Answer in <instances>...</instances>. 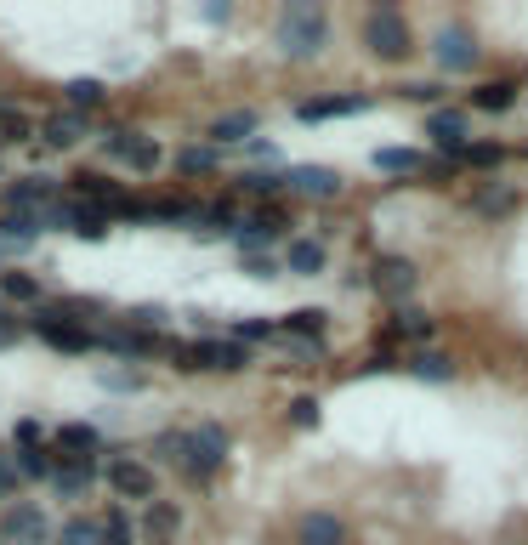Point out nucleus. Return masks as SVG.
Here are the masks:
<instances>
[{"label": "nucleus", "instance_id": "nucleus-1", "mask_svg": "<svg viewBox=\"0 0 528 545\" xmlns=\"http://www.w3.org/2000/svg\"><path fill=\"white\" fill-rule=\"evenodd\" d=\"M324 40H330V23H324L318 6H290L279 18V52L284 57H318Z\"/></svg>", "mask_w": 528, "mask_h": 545}, {"label": "nucleus", "instance_id": "nucleus-2", "mask_svg": "<svg viewBox=\"0 0 528 545\" xmlns=\"http://www.w3.org/2000/svg\"><path fill=\"white\" fill-rule=\"evenodd\" d=\"M364 46H370L375 57H387V63H398V57H409V29L398 12H370V23H364Z\"/></svg>", "mask_w": 528, "mask_h": 545}, {"label": "nucleus", "instance_id": "nucleus-3", "mask_svg": "<svg viewBox=\"0 0 528 545\" xmlns=\"http://www.w3.org/2000/svg\"><path fill=\"white\" fill-rule=\"evenodd\" d=\"M228 460V432L222 426H199V432H188V477H211L216 466Z\"/></svg>", "mask_w": 528, "mask_h": 545}, {"label": "nucleus", "instance_id": "nucleus-4", "mask_svg": "<svg viewBox=\"0 0 528 545\" xmlns=\"http://www.w3.org/2000/svg\"><path fill=\"white\" fill-rule=\"evenodd\" d=\"M52 205H63V199H57V182H52V176H23V182H12V188H6V211L46 216Z\"/></svg>", "mask_w": 528, "mask_h": 545}, {"label": "nucleus", "instance_id": "nucleus-5", "mask_svg": "<svg viewBox=\"0 0 528 545\" xmlns=\"http://www.w3.org/2000/svg\"><path fill=\"white\" fill-rule=\"evenodd\" d=\"M415 262H404V256H381V262L370 267V284L381 290V296H392V301H404L409 290H415Z\"/></svg>", "mask_w": 528, "mask_h": 545}, {"label": "nucleus", "instance_id": "nucleus-6", "mask_svg": "<svg viewBox=\"0 0 528 545\" xmlns=\"http://www.w3.org/2000/svg\"><path fill=\"white\" fill-rule=\"evenodd\" d=\"M432 57H438L443 69H472L477 63V40L449 23V29H438V40H432Z\"/></svg>", "mask_w": 528, "mask_h": 545}, {"label": "nucleus", "instance_id": "nucleus-7", "mask_svg": "<svg viewBox=\"0 0 528 545\" xmlns=\"http://www.w3.org/2000/svg\"><path fill=\"white\" fill-rule=\"evenodd\" d=\"M103 148H108L114 159H125V165H137V171H154V165H159V142L131 137V131H108Z\"/></svg>", "mask_w": 528, "mask_h": 545}, {"label": "nucleus", "instance_id": "nucleus-8", "mask_svg": "<svg viewBox=\"0 0 528 545\" xmlns=\"http://www.w3.org/2000/svg\"><path fill=\"white\" fill-rule=\"evenodd\" d=\"M284 188H290V194L330 199V194H341V176L324 171V165H290V171H284Z\"/></svg>", "mask_w": 528, "mask_h": 545}, {"label": "nucleus", "instance_id": "nucleus-9", "mask_svg": "<svg viewBox=\"0 0 528 545\" xmlns=\"http://www.w3.org/2000/svg\"><path fill=\"white\" fill-rule=\"evenodd\" d=\"M35 330L46 335L57 352H86V347H97V335H91V330H80V324H69V318H52V313H40Z\"/></svg>", "mask_w": 528, "mask_h": 545}, {"label": "nucleus", "instance_id": "nucleus-10", "mask_svg": "<svg viewBox=\"0 0 528 545\" xmlns=\"http://www.w3.org/2000/svg\"><path fill=\"white\" fill-rule=\"evenodd\" d=\"M108 483H114V494H125V500H148V494H154V472L137 466V460H114V466H108Z\"/></svg>", "mask_w": 528, "mask_h": 545}, {"label": "nucleus", "instance_id": "nucleus-11", "mask_svg": "<svg viewBox=\"0 0 528 545\" xmlns=\"http://www.w3.org/2000/svg\"><path fill=\"white\" fill-rule=\"evenodd\" d=\"M0 534H6V540H23V545H46L52 528H46V517H40L35 506H12L6 511V523H0Z\"/></svg>", "mask_w": 528, "mask_h": 545}, {"label": "nucleus", "instance_id": "nucleus-12", "mask_svg": "<svg viewBox=\"0 0 528 545\" xmlns=\"http://www.w3.org/2000/svg\"><path fill=\"white\" fill-rule=\"evenodd\" d=\"M301 545H341L347 540V528H341V517H330V511H313V517H301Z\"/></svg>", "mask_w": 528, "mask_h": 545}, {"label": "nucleus", "instance_id": "nucleus-13", "mask_svg": "<svg viewBox=\"0 0 528 545\" xmlns=\"http://www.w3.org/2000/svg\"><path fill=\"white\" fill-rule=\"evenodd\" d=\"M284 267L301 273V279H307V273H324V245H318V239H290V245H284Z\"/></svg>", "mask_w": 528, "mask_h": 545}, {"label": "nucleus", "instance_id": "nucleus-14", "mask_svg": "<svg viewBox=\"0 0 528 545\" xmlns=\"http://www.w3.org/2000/svg\"><path fill=\"white\" fill-rule=\"evenodd\" d=\"M279 228H284L279 216H256V222H239V228H233V239H239V250H245V256H262V245Z\"/></svg>", "mask_w": 528, "mask_h": 545}, {"label": "nucleus", "instance_id": "nucleus-15", "mask_svg": "<svg viewBox=\"0 0 528 545\" xmlns=\"http://www.w3.org/2000/svg\"><path fill=\"white\" fill-rule=\"evenodd\" d=\"M426 137L438 142V148H449V154H466V120H460V114H432V120H426Z\"/></svg>", "mask_w": 528, "mask_h": 545}, {"label": "nucleus", "instance_id": "nucleus-16", "mask_svg": "<svg viewBox=\"0 0 528 545\" xmlns=\"http://www.w3.org/2000/svg\"><path fill=\"white\" fill-rule=\"evenodd\" d=\"M40 228H46L40 216H29V211H6V216H0V245H18V250H23Z\"/></svg>", "mask_w": 528, "mask_h": 545}, {"label": "nucleus", "instance_id": "nucleus-17", "mask_svg": "<svg viewBox=\"0 0 528 545\" xmlns=\"http://www.w3.org/2000/svg\"><path fill=\"white\" fill-rule=\"evenodd\" d=\"M211 137L216 142H256V114H250V108H239V114H222V120L211 125Z\"/></svg>", "mask_w": 528, "mask_h": 545}, {"label": "nucleus", "instance_id": "nucleus-18", "mask_svg": "<svg viewBox=\"0 0 528 545\" xmlns=\"http://www.w3.org/2000/svg\"><path fill=\"white\" fill-rule=\"evenodd\" d=\"M97 347H108V352H131V358H148V352H154V335H137V330H103V335H97Z\"/></svg>", "mask_w": 528, "mask_h": 545}, {"label": "nucleus", "instance_id": "nucleus-19", "mask_svg": "<svg viewBox=\"0 0 528 545\" xmlns=\"http://www.w3.org/2000/svg\"><path fill=\"white\" fill-rule=\"evenodd\" d=\"M80 131H86V120H80V114H52V120H46V142H52V148H74V142H80Z\"/></svg>", "mask_w": 528, "mask_h": 545}, {"label": "nucleus", "instance_id": "nucleus-20", "mask_svg": "<svg viewBox=\"0 0 528 545\" xmlns=\"http://www.w3.org/2000/svg\"><path fill=\"white\" fill-rule=\"evenodd\" d=\"M52 483H57V494H69V500H74V494H86V483H91V460H74V455H69V466H57Z\"/></svg>", "mask_w": 528, "mask_h": 545}, {"label": "nucleus", "instance_id": "nucleus-21", "mask_svg": "<svg viewBox=\"0 0 528 545\" xmlns=\"http://www.w3.org/2000/svg\"><path fill=\"white\" fill-rule=\"evenodd\" d=\"M364 97H324V103H301V120H330V114H358Z\"/></svg>", "mask_w": 528, "mask_h": 545}, {"label": "nucleus", "instance_id": "nucleus-22", "mask_svg": "<svg viewBox=\"0 0 528 545\" xmlns=\"http://www.w3.org/2000/svg\"><path fill=\"white\" fill-rule=\"evenodd\" d=\"M142 534H148L154 545H165L176 534V506H154L148 517H142Z\"/></svg>", "mask_w": 528, "mask_h": 545}, {"label": "nucleus", "instance_id": "nucleus-23", "mask_svg": "<svg viewBox=\"0 0 528 545\" xmlns=\"http://www.w3.org/2000/svg\"><path fill=\"white\" fill-rule=\"evenodd\" d=\"M57 443H63V449H74V460H91L97 432H91V426H57Z\"/></svg>", "mask_w": 528, "mask_h": 545}, {"label": "nucleus", "instance_id": "nucleus-24", "mask_svg": "<svg viewBox=\"0 0 528 545\" xmlns=\"http://www.w3.org/2000/svg\"><path fill=\"white\" fill-rule=\"evenodd\" d=\"M211 358H216V370H245L250 347L245 341H211Z\"/></svg>", "mask_w": 528, "mask_h": 545}, {"label": "nucleus", "instance_id": "nucleus-25", "mask_svg": "<svg viewBox=\"0 0 528 545\" xmlns=\"http://www.w3.org/2000/svg\"><path fill=\"white\" fill-rule=\"evenodd\" d=\"M409 370H415V375H426V381H455V364H449L443 352H421V358H415Z\"/></svg>", "mask_w": 528, "mask_h": 545}, {"label": "nucleus", "instance_id": "nucleus-26", "mask_svg": "<svg viewBox=\"0 0 528 545\" xmlns=\"http://www.w3.org/2000/svg\"><path fill=\"white\" fill-rule=\"evenodd\" d=\"M176 370H216L211 341H194V347H176Z\"/></svg>", "mask_w": 528, "mask_h": 545}, {"label": "nucleus", "instance_id": "nucleus-27", "mask_svg": "<svg viewBox=\"0 0 528 545\" xmlns=\"http://www.w3.org/2000/svg\"><path fill=\"white\" fill-rule=\"evenodd\" d=\"M63 97H69L74 114H80V108H97V103H103V86H97V80H69V86H63Z\"/></svg>", "mask_w": 528, "mask_h": 545}, {"label": "nucleus", "instance_id": "nucleus-28", "mask_svg": "<svg viewBox=\"0 0 528 545\" xmlns=\"http://www.w3.org/2000/svg\"><path fill=\"white\" fill-rule=\"evenodd\" d=\"M392 335H409V341H432V318H426V313H398V318H392Z\"/></svg>", "mask_w": 528, "mask_h": 545}, {"label": "nucleus", "instance_id": "nucleus-29", "mask_svg": "<svg viewBox=\"0 0 528 545\" xmlns=\"http://www.w3.org/2000/svg\"><path fill=\"white\" fill-rule=\"evenodd\" d=\"M63 545H103V523H86V517L63 523Z\"/></svg>", "mask_w": 528, "mask_h": 545}, {"label": "nucleus", "instance_id": "nucleus-30", "mask_svg": "<svg viewBox=\"0 0 528 545\" xmlns=\"http://www.w3.org/2000/svg\"><path fill=\"white\" fill-rule=\"evenodd\" d=\"M284 330H290V335H307V341H313V335L324 330V313H318V307H301V313L284 318Z\"/></svg>", "mask_w": 528, "mask_h": 545}, {"label": "nucleus", "instance_id": "nucleus-31", "mask_svg": "<svg viewBox=\"0 0 528 545\" xmlns=\"http://www.w3.org/2000/svg\"><path fill=\"white\" fill-rule=\"evenodd\" d=\"M375 165H381V171H415V165H421V154H415V148H381V154H375Z\"/></svg>", "mask_w": 528, "mask_h": 545}, {"label": "nucleus", "instance_id": "nucleus-32", "mask_svg": "<svg viewBox=\"0 0 528 545\" xmlns=\"http://www.w3.org/2000/svg\"><path fill=\"white\" fill-rule=\"evenodd\" d=\"M18 466H23V477H57V466L46 460V449H18Z\"/></svg>", "mask_w": 528, "mask_h": 545}, {"label": "nucleus", "instance_id": "nucleus-33", "mask_svg": "<svg viewBox=\"0 0 528 545\" xmlns=\"http://www.w3.org/2000/svg\"><path fill=\"white\" fill-rule=\"evenodd\" d=\"M0 290H6L12 301H35L40 296V284L29 279V273H6V279H0Z\"/></svg>", "mask_w": 528, "mask_h": 545}, {"label": "nucleus", "instance_id": "nucleus-34", "mask_svg": "<svg viewBox=\"0 0 528 545\" xmlns=\"http://www.w3.org/2000/svg\"><path fill=\"white\" fill-rule=\"evenodd\" d=\"M239 188H245V194H273V188H284V176H267V171H245V176H239Z\"/></svg>", "mask_w": 528, "mask_h": 545}, {"label": "nucleus", "instance_id": "nucleus-35", "mask_svg": "<svg viewBox=\"0 0 528 545\" xmlns=\"http://www.w3.org/2000/svg\"><path fill=\"white\" fill-rule=\"evenodd\" d=\"M216 165V148H182V171L199 176V171H211Z\"/></svg>", "mask_w": 528, "mask_h": 545}, {"label": "nucleus", "instance_id": "nucleus-36", "mask_svg": "<svg viewBox=\"0 0 528 545\" xmlns=\"http://www.w3.org/2000/svg\"><path fill=\"white\" fill-rule=\"evenodd\" d=\"M103 545H131V523H125L120 511H108V523H103Z\"/></svg>", "mask_w": 528, "mask_h": 545}, {"label": "nucleus", "instance_id": "nucleus-37", "mask_svg": "<svg viewBox=\"0 0 528 545\" xmlns=\"http://www.w3.org/2000/svg\"><path fill=\"white\" fill-rule=\"evenodd\" d=\"M477 108H489V114L511 108V86H483V91H477Z\"/></svg>", "mask_w": 528, "mask_h": 545}, {"label": "nucleus", "instance_id": "nucleus-38", "mask_svg": "<svg viewBox=\"0 0 528 545\" xmlns=\"http://www.w3.org/2000/svg\"><path fill=\"white\" fill-rule=\"evenodd\" d=\"M290 421H296L301 432H307V426H318V404H313V398H296V404H290Z\"/></svg>", "mask_w": 528, "mask_h": 545}, {"label": "nucleus", "instance_id": "nucleus-39", "mask_svg": "<svg viewBox=\"0 0 528 545\" xmlns=\"http://www.w3.org/2000/svg\"><path fill=\"white\" fill-rule=\"evenodd\" d=\"M176 449H188V438H176V432L154 438V455H159V460H176Z\"/></svg>", "mask_w": 528, "mask_h": 545}, {"label": "nucleus", "instance_id": "nucleus-40", "mask_svg": "<svg viewBox=\"0 0 528 545\" xmlns=\"http://www.w3.org/2000/svg\"><path fill=\"white\" fill-rule=\"evenodd\" d=\"M0 137L23 142V137H29V120H23V114H6V120H0Z\"/></svg>", "mask_w": 528, "mask_h": 545}, {"label": "nucleus", "instance_id": "nucleus-41", "mask_svg": "<svg viewBox=\"0 0 528 545\" xmlns=\"http://www.w3.org/2000/svg\"><path fill=\"white\" fill-rule=\"evenodd\" d=\"M267 335H273V324H262V318H245L239 324V341H267Z\"/></svg>", "mask_w": 528, "mask_h": 545}, {"label": "nucleus", "instance_id": "nucleus-42", "mask_svg": "<svg viewBox=\"0 0 528 545\" xmlns=\"http://www.w3.org/2000/svg\"><path fill=\"white\" fill-rule=\"evenodd\" d=\"M18 472H23L18 460H6V455H0V494H6V489H18Z\"/></svg>", "mask_w": 528, "mask_h": 545}, {"label": "nucleus", "instance_id": "nucleus-43", "mask_svg": "<svg viewBox=\"0 0 528 545\" xmlns=\"http://www.w3.org/2000/svg\"><path fill=\"white\" fill-rule=\"evenodd\" d=\"M245 273H256V279H273V262H267V256H245Z\"/></svg>", "mask_w": 528, "mask_h": 545}, {"label": "nucleus", "instance_id": "nucleus-44", "mask_svg": "<svg viewBox=\"0 0 528 545\" xmlns=\"http://www.w3.org/2000/svg\"><path fill=\"white\" fill-rule=\"evenodd\" d=\"M18 341V318H0V347H12Z\"/></svg>", "mask_w": 528, "mask_h": 545}, {"label": "nucleus", "instance_id": "nucleus-45", "mask_svg": "<svg viewBox=\"0 0 528 545\" xmlns=\"http://www.w3.org/2000/svg\"><path fill=\"white\" fill-rule=\"evenodd\" d=\"M404 97H415V103H432V97H438V86H404Z\"/></svg>", "mask_w": 528, "mask_h": 545}, {"label": "nucleus", "instance_id": "nucleus-46", "mask_svg": "<svg viewBox=\"0 0 528 545\" xmlns=\"http://www.w3.org/2000/svg\"><path fill=\"white\" fill-rule=\"evenodd\" d=\"M0 120H6V114H0Z\"/></svg>", "mask_w": 528, "mask_h": 545}]
</instances>
